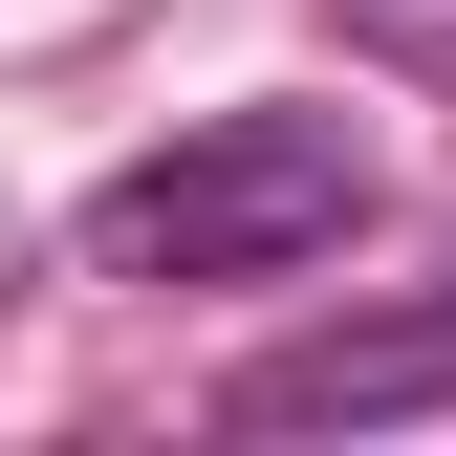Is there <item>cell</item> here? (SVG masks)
<instances>
[{
  "label": "cell",
  "instance_id": "obj_1",
  "mask_svg": "<svg viewBox=\"0 0 456 456\" xmlns=\"http://www.w3.org/2000/svg\"><path fill=\"white\" fill-rule=\"evenodd\" d=\"M348 217H370V131L348 109H217V131H175L152 175L87 196V261L109 282H282Z\"/></svg>",
  "mask_w": 456,
  "mask_h": 456
},
{
  "label": "cell",
  "instance_id": "obj_2",
  "mask_svg": "<svg viewBox=\"0 0 456 456\" xmlns=\"http://www.w3.org/2000/svg\"><path fill=\"white\" fill-rule=\"evenodd\" d=\"M435 391H456V261L413 305H348V326H305V348H261L240 435H370V413H435Z\"/></svg>",
  "mask_w": 456,
  "mask_h": 456
}]
</instances>
